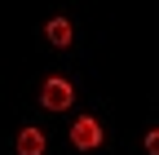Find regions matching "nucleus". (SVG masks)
Returning a JSON list of instances; mask_svg holds the SVG:
<instances>
[{
  "instance_id": "4",
  "label": "nucleus",
  "mask_w": 159,
  "mask_h": 155,
  "mask_svg": "<svg viewBox=\"0 0 159 155\" xmlns=\"http://www.w3.org/2000/svg\"><path fill=\"white\" fill-rule=\"evenodd\" d=\"M18 155H44V133L40 129H22L18 133Z\"/></svg>"
},
{
  "instance_id": "5",
  "label": "nucleus",
  "mask_w": 159,
  "mask_h": 155,
  "mask_svg": "<svg viewBox=\"0 0 159 155\" xmlns=\"http://www.w3.org/2000/svg\"><path fill=\"white\" fill-rule=\"evenodd\" d=\"M146 151H150V155H159V133H155V129L146 133Z\"/></svg>"
},
{
  "instance_id": "2",
  "label": "nucleus",
  "mask_w": 159,
  "mask_h": 155,
  "mask_svg": "<svg viewBox=\"0 0 159 155\" xmlns=\"http://www.w3.org/2000/svg\"><path fill=\"white\" fill-rule=\"evenodd\" d=\"M71 146L75 151H97L102 146V124H97L93 115H80V120L71 124Z\"/></svg>"
},
{
  "instance_id": "3",
  "label": "nucleus",
  "mask_w": 159,
  "mask_h": 155,
  "mask_svg": "<svg viewBox=\"0 0 159 155\" xmlns=\"http://www.w3.org/2000/svg\"><path fill=\"white\" fill-rule=\"evenodd\" d=\"M44 35H49V45H53V49H66L75 31H71L66 18H49V22H44Z\"/></svg>"
},
{
  "instance_id": "1",
  "label": "nucleus",
  "mask_w": 159,
  "mask_h": 155,
  "mask_svg": "<svg viewBox=\"0 0 159 155\" xmlns=\"http://www.w3.org/2000/svg\"><path fill=\"white\" fill-rule=\"evenodd\" d=\"M71 102H75L71 80H62V75H49V80L40 84V106H44V111H66Z\"/></svg>"
}]
</instances>
